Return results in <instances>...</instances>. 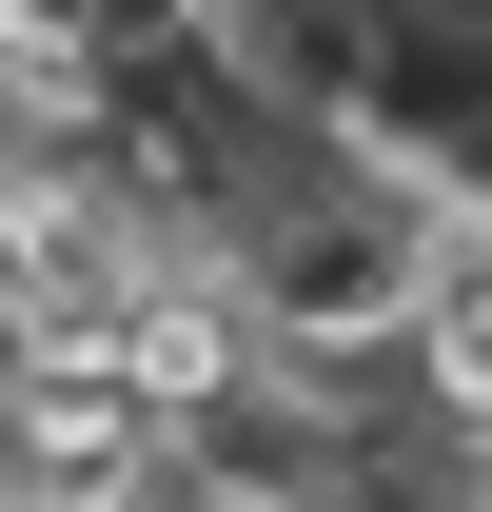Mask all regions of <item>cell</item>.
Returning a JSON list of instances; mask_svg holds the SVG:
<instances>
[{
	"label": "cell",
	"instance_id": "7a4b0ae2",
	"mask_svg": "<svg viewBox=\"0 0 492 512\" xmlns=\"http://www.w3.org/2000/svg\"><path fill=\"white\" fill-rule=\"evenodd\" d=\"M158 473H178V414L119 355H40V375L0 394V493L20 512H138Z\"/></svg>",
	"mask_w": 492,
	"mask_h": 512
},
{
	"label": "cell",
	"instance_id": "6da1fadb",
	"mask_svg": "<svg viewBox=\"0 0 492 512\" xmlns=\"http://www.w3.org/2000/svg\"><path fill=\"white\" fill-rule=\"evenodd\" d=\"M433 256H453V217H433L414 178H374L355 138H315L296 178L237 197V296H256V335H276L296 375H374V355H414Z\"/></svg>",
	"mask_w": 492,
	"mask_h": 512
},
{
	"label": "cell",
	"instance_id": "3957f363",
	"mask_svg": "<svg viewBox=\"0 0 492 512\" xmlns=\"http://www.w3.org/2000/svg\"><path fill=\"white\" fill-rule=\"evenodd\" d=\"M394 375L433 394V434H492V237H453V256H433L414 355H394Z\"/></svg>",
	"mask_w": 492,
	"mask_h": 512
}]
</instances>
